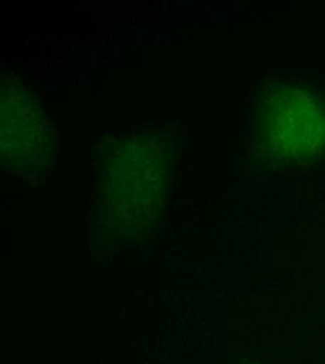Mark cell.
<instances>
[{
    "mask_svg": "<svg viewBox=\"0 0 325 364\" xmlns=\"http://www.w3.org/2000/svg\"><path fill=\"white\" fill-rule=\"evenodd\" d=\"M173 147L161 134L117 137L98 156V223L111 238L135 240L157 225L173 174Z\"/></svg>",
    "mask_w": 325,
    "mask_h": 364,
    "instance_id": "obj_1",
    "label": "cell"
},
{
    "mask_svg": "<svg viewBox=\"0 0 325 364\" xmlns=\"http://www.w3.org/2000/svg\"><path fill=\"white\" fill-rule=\"evenodd\" d=\"M257 151L271 163H309L325 153V107L302 85L272 83L258 95L254 112Z\"/></svg>",
    "mask_w": 325,
    "mask_h": 364,
    "instance_id": "obj_2",
    "label": "cell"
},
{
    "mask_svg": "<svg viewBox=\"0 0 325 364\" xmlns=\"http://www.w3.org/2000/svg\"><path fill=\"white\" fill-rule=\"evenodd\" d=\"M0 90L1 163L14 176L37 174L52 159V124L36 94L16 77L1 76Z\"/></svg>",
    "mask_w": 325,
    "mask_h": 364,
    "instance_id": "obj_3",
    "label": "cell"
}]
</instances>
